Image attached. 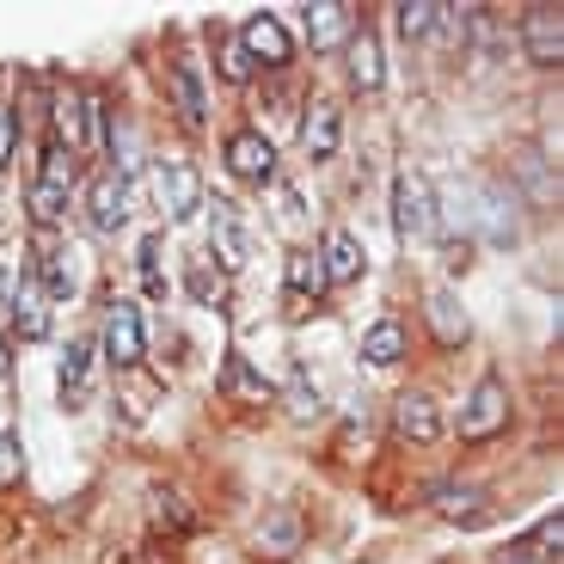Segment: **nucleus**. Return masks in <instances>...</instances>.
I'll return each instance as SVG.
<instances>
[{
	"mask_svg": "<svg viewBox=\"0 0 564 564\" xmlns=\"http://www.w3.org/2000/svg\"><path fill=\"white\" fill-rule=\"evenodd\" d=\"M393 436L411 448H436L442 442V405L430 393H399L393 399Z\"/></svg>",
	"mask_w": 564,
	"mask_h": 564,
	"instance_id": "9b49d317",
	"label": "nucleus"
},
{
	"mask_svg": "<svg viewBox=\"0 0 564 564\" xmlns=\"http://www.w3.org/2000/svg\"><path fill=\"white\" fill-rule=\"evenodd\" d=\"M442 13H448V7H436V0H399L393 25H399V37H405V43H423L430 31L442 25Z\"/></svg>",
	"mask_w": 564,
	"mask_h": 564,
	"instance_id": "bb28decb",
	"label": "nucleus"
},
{
	"mask_svg": "<svg viewBox=\"0 0 564 564\" xmlns=\"http://www.w3.org/2000/svg\"><path fill=\"white\" fill-rule=\"evenodd\" d=\"M197 528V509L184 503L178 491H154V534H166V540H184Z\"/></svg>",
	"mask_w": 564,
	"mask_h": 564,
	"instance_id": "cd10ccee",
	"label": "nucleus"
},
{
	"mask_svg": "<svg viewBox=\"0 0 564 564\" xmlns=\"http://www.w3.org/2000/svg\"><path fill=\"white\" fill-rule=\"evenodd\" d=\"M13 141H19V111L13 105H0V172L13 166Z\"/></svg>",
	"mask_w": 564,
	"mask_h": 564,
	"instance_id": "c9c22d12",
	"label": "nucleus"
},
{
	"mask_svg": "<svg viewBox=\"0 0 564 564\" xmlns=\"http://www.w3.org/2000/svg\"><path fill=\"white\" fill-rule=\"evenodd\" d=\"M423 319H430L436 344H448V350H454V344L473 338V319H466V307L448 295V289H430V295H423Z\"/></svg>",
	"mask_w": 564,
	"mask_h": 564,
	"instance_id": "6ab92c4d",
	"label": "nucleus"
},
{
	"mask_svg": "<svg viewBox=\"0 0 564 564\" xmlns=\"http://www.w3.org/2000/svg\"><path fill=\"white\" fill-rule=\"evenodd\" d=\"M7 319H13V338L19 344L50 338V295H43L37 282H19L13 301H7Z\"/></svg>",
	"mask_w": 564,
	"mask_h": 564,
	"instance_id": "a211bd4d",
	"label": "nucleus"
},
{
	"mask_svg": "<svg viewBox=\"0 0 564 564\" xmlns=\"http://www.w3.org/2000/svg\"><path fill=\"white\" fill-rule=\"evenodd\" d=\"M80 99H86V148L111 154V105H105V93H80Z\"/></svg>",
	"mask_w": 564,
	"mask_h": 564,
	"instance_id": "c756f323",
	"label": "nucleus"
},
{
	"mask_svg": "<svg viewBox=\"0 0 564 564\" xmlns=\"http://www.w3.org/2000/svg\"><path fill=\"white\" fill-rule=\"evenodd\" d=\"M56 381H62V405H68V411H80L86 399H93V350H86V344H68Z\"/></svg>",
	"mask_w": 564,
	"mask_h": 564,
	"instance_id": "5701e85b",
	"label": "nucleus"
},
{
	"mask_svg": "<svg viewBox=\"0 0 564 564\" xmlns=\"http://www.w3.org/2000/svg\"><path fill=\"white\" fill-rule=\"evenodd\" d=\"M221 399L227 405H252V411H264V405H276V387L264 381L252 368V356H240V350H227V362H221Z\"/></svg>",
	"mask_w": 564,
	"mask_h": 564,
	"instance_id": "ddd939ff",
	"label": "nucleus"
},
{
	"mask_svg": "<svg viewBox=\"0 0 564 564\" xmlns=\"http://www.w3.org/2000/svg\"><path fill=\"white\" fill-rule=\"evenodd\" d=\"M141 356H148V325H141V307L117 295L111 307H105V362H111L117 375H129V368H141Z\"/></svg>",
	"mask_w": 564,
	"mask_h": 564,
	"instance_id": "7ed1b4c3",
	"label": "nucleus"
},
{
	"mask_svg": "<svg viewBox=\"0 0 564 564\" xmlns=\"http://www.w3.org/2000/svg\"><path fill=\"white\" fill-rule=\"evenodd\" d=\"M234 37H240V50L252 56V68L282 74L295 62V37H289V25H282L276 13H246V25L234 31Z\"/></svg>",
	"mask_w": 564,
	"mask_h": 564,
	"instance_id": "39448f33",
	"label": "nucleus"
},
{
	"mask_svg": "<svg viewBox=\"0 0 564 564\" xmlns=\"http://www.w3.org/2000/svg\"><path fill=\"white\" fill-rule=\"evenodd\" d=\"M276 405H289V411H295V417H319V387H313L307 381V368H295V375H289V387H282V393H276Z\"/></svg>",
	"mask_w": 564,
	"mask_h": 564,
	"instance_id": "7c9ffc66",
	"label": "nucleus"
},
{
	"mask_svg": "<svg viewBox=\"0 0 564 564\" xmlns=\"http://www.w3.org/2000/svg\"><path fill=\"white\" fill-rule=\"evenodd\" d=\"M215 68H221L227 86H246V80H252V56L240 50V37H234V31H221V62H215Z\"/></svg>",
	"mask_w": 564,
	"mask_h": 564,
	"instance_id": "473e14b6",
	"label": "nucleus"
},
{
	"mask_svg": "<svg viewBox=\"0 0 564 564\" xmlns=\"http://www.w3.org/2000/svg\"><path fill=\"white\" fill-rule=\"evenodd\" d=\"M50 123H56V135H50V141H62L68 154H80V148H86V99L74 93V86L50 99Z\"/></svg>",
	"mask_w": 564,
	"mask_h": 564,
	"instance_id": "4be33fe9",
	"label": "nucleus"
},
{
	"mask_svg": "<svg viewBox=\"0 0 564 564\" xmlns=\"http://www.w3.org/2000/svg\"><path fill=\"white\" fill-rule=\"evenodd\" d=\"M344 148V105L338 99H313L307 117H301V154L319 166V160H332Z\"/></svg>",
	"mask_w": 564,
	"mask_h": 564,
	"instance_id": "f8f14e48",
	"label": "nucleus"
},
{
	"mask_svg": "<svg viewBox=\"0 0 564 564\" xmlns=\"http://www.w3.org/2000/svg\"><path fill=\"white\" fill-rule=\"evenodd\" d=\"M221 160H227V172L240 184H276V141L264 135V129H234V135L221 141Z\"/></svg>",
	"mask_w": 564,
	"mask_h": 564,
	"instance_id": "20e7f679",
	"label": "nucleus"
},
{
	"mask_svg": "<svg viewBox=\"0 0 564 564\" xmlns=\"http://www.w3.org/2000/svg\"><path fill=\"white\" fill-rule=\"evenodd\" d=\"M485 503H491V497H485L479 485H442V491H436V516H442V522H485Z\"/></svg>",
	"mask_w": 564,
	"mask_h": 564,
	"instance_id": "a878e982",
	"label": "nucleus"
},
{
	"mask_svg": "<svg viewBox=\"0 0 564 564\" xmlns=\"http://www.w3.org/2000/svg\"><path fill=\"white\" fill-rule=\"evenodd\" d=\"M209 209V252L215 264H221V276H234V270H246V258H252V234H246V221L234 215V203H203Z\"/></svg>",
	"mask_w": 564,
	"mask_h": 564,
	"instance_id": "6e6552de",
	"label": "nucleus"
},
{
	"mask_svg": "<svg viewBox=\"0 0 564 564\" xmlns=\"http://www.w3.org/2000/svg\"><path fill=\"white\" fill-rule=\"evenodd\" d=\"M301 13H307L313 50H338V43H350V31H356L350 7H301Z\"/></svg>",
	"mask_w": 564,
	"mask_h": 564,
	"instance_id": "b1692460",
	"label": "nucleus"
},
{
	"mask_svg": "<svg viewBox=\"0 0 564 564\" xmlns=\"http://www.w3.org/2000/svg\"><path fill=\"white\" fill-rule=\"evenodd\" d=\"M301 540H307V522H301V509L276 503V509H264V516H258V528H252V558H264V564H289V558L301 552Z\"/></svg>",
	"mask_w": 564,
	"mask_h": 564,
	"instance_id": "423d86ee",
	"label": "nucleus"
},
{
	"mask_svg": "<svg viewBox=\"0 0 564 564\" xmlns=\"http://www.w3.org/2000/svg\"><path fill=\"white\" fill-rule=\"evenodd\" d=\"M411 356V332L405 319H393V313H381V319L362 332V362L368 368H399Z\"/></svg>",
	"mask_w": 564,
	"mask_h": 564,
	"instance_id": "f3484780",
	"label": "nucleus"
},
{
	"mask_svg": "<svg viewBox=\"0 0 564 564\" xmlns=\"http://www.w3.org/2000/svg\"><path fill=\"white\" fill-rule=\"evenodd\" d=\"M129 564H172V552L160 546V540H148V546H135V552H129Z\"/></svg>",
	"mask_w": 564,
	"mask_h": 564,
	"instance_id": "e433bc0d",
	"label": "nucleus"
},
{
	"mask_svg": "<svg viewBox=\"0 0 564 564\" xmlns=\"http://www.w3.org/2000/svg\"><path fill=\"white\" fill-rule=\"evenodd\" d=\"M509 381L503 375H485L473 393H466V405H460V442L466 448H485V442H497L509 430Z\"/></svg>",
	"mask_w": 564,
	"mask_h": 564,
	"instance_id": "f257e3e1",
	"label": "nucleus"
},
{
	"mask_svg": "<svg viewBox=\"0 0 564 564\" xmlns=\"http://www.w3.org/2000/svg\"><path fill=\"white\" fill-rule=\"evenodd\" d=\"M393 234L399 240H430L436 234V191L423 172H399L393 178Z\"/></svg>",
	"mask_w": 564,
	"mask_h": 564,
	"instance_id": "f03ea898",
	"label": "nucleus"
},
{
	"mask_svg": "<svg viewBox=\"0 0 564 564\" xmlns=\"http://www.w3.org/2000/svg\"><path fill=\"white\" fill-rule=\"evenodd\" d=\"M184 282H191V295H197L203 307H221L227 276H221V270H209V258H191V276H184Z\"/></svg>",
	"mask_w": 564,
	"mask_h": 564,
	"instance_id": "2f4dec72",
	"label": "nucleus"
},
{
	"mask_svg": "<svg viewBox=\"0 0 564 564\" xmlns=\"http://www.w3.org/2000/svg\"><path fill=\"white\" fill-rule=\"evenodd\" d=\"M160 203H166L172 221H191V215H203V172L191 166V160H166L160 166Z\"/></svg>",
	"mask_w": 564,
	"mask_h": 564,
	"instance_id": "2eb2a0df",
	"label": "nucleus"
},
{
	"mask_svg": "<svg viewBox=\"0 0 564 564\" xmlns=\"http://www.w3.org/2000/svg\"><path fill=\"white\" fill-rule=\"evenodd\" d=\"M166 99H172V111H178V123L184 129H203L209 123V86H203V68L197 62H166Z\"/></svg>",
	"mask_w": 564,
	"mask_h": 564,
	"instance_id": "1a4fd4ad",
	"label": "nucleus"
},
{
	"mask_svg": "<svg viewBox=\"0 0 564 564\" xmlns=\"http://www.w3.org/2000/svg\"><path fill=\"white\" fill-rule=\"evenodd\" d=\"M86 215H93L99 234H117V227L129 221V178H123V172L105 166L99 178H93V191H86Z\"/></svg>",
	"mask_w": 564,
	"mask_h": 564,
	"instance_id": "dca6fc26",
	"label": "nucleus"
},
{
	"mask_svg": "<svg viewBox=\"0 0 564 564\" xmlns=\"http://www.w3.org/2000/svg\"><path fill=\"white\" fill-rule=\"evenodd\" d=\"M522 50L534 68H558L564 62V19L558 7H528L522 13Z\"/></svg>",
	"mask_w": 564,
	"mask_h": 564,
	"instance_id": "4468645a",
	"label": "nucleus"
},
{
	"mask_svg": "<svg viewBox=\"0 0 564 564\" xmlns=\"http://www.w3.org/2000/svg\"><path fill=\"white\" fill-rule=\"evenodd\" d=\"M160 252H166V234H141L135 276H141V295L148 301H166V264H160Z\"/></svg>",
	"mask_w": 564,
	"mask_h": 564,
	"instance_id": "393cba45",
	"label": "nucleus"
},
{
	"mask_svg": "<svg viewBox=\"0 0 564 564\" xmlns=\"http://www.w3.org/2000/svg\"><path fill=\"white\" fill-rule=\"evenodd\" d=\"M19 479H25V448H19V436L0 430V491H19Z\"/></svg>",
	"mask_w": 564,
	"mask_h": 564,
	"instance_id": "f704fd0d",
	"label": "nucleus"
},
{
	"mask_svg": "<svg viewBox=\"0 0 564 564\" xmlns=\"http://www.w3.org/2000/svg\"><path fill=\"white\" fill-rule=\"evenodd\" d=\"M68 203H74V191H56V184H43V178H31V191H25V215L37 234H56L68 221Z\"/></svg>",
	"mask_w": 564,
	"mask_h": 564,
	"instance_id": "412c9836",
	"label": "nucleus"
},
{
	"mask_svg": "<svg viewBox=\"0 0 564 564\" xmlns=\"http://www.w3.org/2000/svg\"><path fill=\"white\" fill-rule=\"evenodd\" d=\"M37 276H43V295L50 301L74 295V276H68V264H62V252H37Z\"/></svg>",
	"mask_w": 564,
	"mask_h": 564,
	"instance_id": "72a5a7b5",
	"label": "nucleus"
},
{
	"mask_svg": "<svg viewBox=\"0 0 564 564\" xmlns=\"http://www.w3.org/2000/svg\"><path fill=\"white\" fill-rule=\"evenodd\" d=\"M37 178L56 184V191H74V184H80V154H68L62 141H50V148H43V172H37Z\"/></svg>",
	"mask_w": 564,
	"mask_h": 564,
	"instance_id": "c85d7f7f",
	"label": "nucleus"
},
{
	"mask_svg": "<svg viewBox=\"0 0 564 564\" xmlns=\"http://www.w3.org/2000/svg\"><path fill=\"white\" fill-rule=\"evenodd\" d=\"M282 301H289V319H307V313H319L325 301V270H319V252H307V246H295V252L282 258Z\"/></svg>",
	"mask_w": 564,
	"mask_h": 564,
	"instance_id": "0eeeda50",
	"label": "nucleus"
},
{
	"mask_svg": "<svg viewBox=\"0 0 564 564\" xmlns=\"http://www.w3.org/2000/svg\"><path fill=\"white\" fill-rule=\"evenodd\" d=\"M344 50H350V80L362 86V93H381V80H387V62H381V37H375V31H368V25H356Z\"/></svg>",
	"mask_w": 564,
	"mask_h": 564,
	"instance_id": "aec40b11",
	"label": "nucleus"
},
{
	"mask_svg": "<svg viewBox=\"0 0 564 564\" xmlns=\"http://www.w3.org/2000/svg\"><path fill=\"white\" fill-rule=\"evenodd\" d=\"M319 270H325V289H350V282H362L368 252H362V240H356L350 227H325V240H319Z\"/></svg>",
	"mask_w": 564,
	"mask_h": 564,
	"instance_id": "9d476101",
	"label": "nucleus"
}]
</instances>
